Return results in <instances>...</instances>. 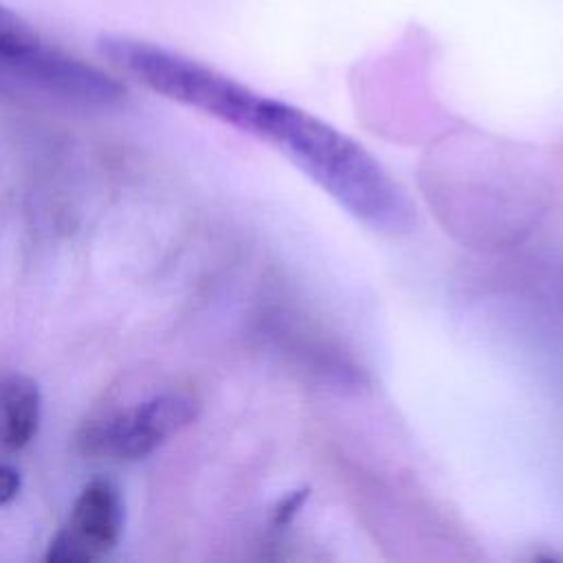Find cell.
Instances as JSON below:
<instances>
[{
	"instance_id": "obj_5",
	"label": "cell",
	"mask_w": 563,
	"mask_h": 563,
	"mask_svg": "<svg viewBox=\"0 0 563 563\" xmlns=\"http://www.w3.org/2000/svg\"><path fill=\"white\" fill-rule=\"evenodd\" d=\"M125 508L119 486L95 477L75 499L66 521L44 554L48 563H90L108 556L121 541Z\"/></svg>"
},
{
	"instance_id": "obj_6",
	"label": "cell",
	"mask_w": 563,
	"mask_h": 563,
	"mask_svg": "<svg viewBox=\"0 0 563 563\" xmlns=\"http://www.w3.org/2000/svg\"><path fill=\"white\" fill-rule=\"evenodd\" d=\"M42 394L33 378L9 374L0 378V455L22 451L37 433Z\"/></svg>"
},
{
	"instance_id": "obj_3",
	"label": "cell",
	"mask_w": 563,
	"mask_h": 563,
	"mask_svg": "<svg viewBox=\"0 0 563 563\" xmlns=\"http://www.w3.org/2000/svg\"><path fill=\"white\" fill-rule=\"evenodd\" d=\"M196 411L194 398L185 394H156L143 402L86 422L75 444L86 457L139 460L191 424Z\"/></svg>"
},
{
	"instance_id": "obj_4",
	"label": "cell",
	"mask_w": 563,
	"mask_h": 563,
	"mask_svg": "<svg viewBox=\"0 0 563 563\" xmlns=\"http://www.w3.org/2000/svg\"><path fill=\"white\" fill-rule=\"evenodd\" d=\"M0 59L33 77L37 84L88 103H114L121 86L64 53L51 48L31 24L0 0Z\"/></svg>"
},
{
	"instance_id": "obj_7",
	"label": "cell",
	"mask_w": 563,
	"mask_h": 563,
	"mask_svg": "<svg viewBox=\"0 0 563 563\" xmlns=\"http://www.w3.org/2000/svg\"><path fill=\"white\" fill-rule=\"evenodd\" d=\"M20 486H22L20 471L9 462H0V506L13 501L20 493Z\"/></svg>"
},
{
	"instance_id": "obj_2",
	"label": "cell",
	"mask_w": 563,
	"mask_h": 563,
	"mask_svg": "<svg viewBox=\"0 0 563 563\" xmlns=\"http://www.w3.org/2000/svg\"><path fill=\"white\" fill-rule=\"evenodd\" d=\"M97 51L110 66L172 101L255 136L262 130L271 97L198 59L128 33H103Z\"/></svg>"
},
{
	"instance_id": "obj_1",
	"label": "cell",
	"mask_w": 563,
	"mask_h": 563,
	"mask_svg": "<svg viewBox=\"0 0 563 563\" xmlns=\"http://www.w3.org/2000/svg\"><path fill=\"white\" fill-rule=\"evenodd\" d=\"M260 139L273 143L328 196L378 231H407L409 198L385 167L356 141L314 114L271 99Z\"/></svg>"
}]
</instances>
